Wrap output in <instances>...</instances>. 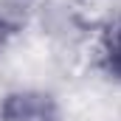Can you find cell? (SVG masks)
Here are the masks:
<instances>
[{
	"instance_id": "6da1fadb",
	"label": "cell",
	"mask_w": 121,
	"mask_h": 121,
	"mask_svg": "<svg viewBox=\"0 0 121 121\" xmlns=\"http://www.w3.org/2000/svg\"><path fill=\"white\" fill-rule=\"evenodd\" d=\"M0 116H3V121H56L59 118L54 99L34 90L6 96Z\"/></svg>"
},
{
	"instance_id": "3957f363",
	"label": "cell",
	"mask_w": 121,
	"mask_h": 121,
	"mask_svg": "<svg viewBox=\"0 0 121 121\" xmlns=\"http://www.w3.org/2000/svg\"><path fill=\"white\" fill-rule=\"evenodd\" d=\"M6 37H9V26L0 20V48H3V42H6Z\"/></svg>"
},
{
	"instance_id": "7a4b0ae2",
	"label": "cell",
	"mask_w": 121,
	"mask_h": 121,
	"mask_svg": "<svg viewBox=\"0 0 121 121\" xmlns=\"http://www.w3.org/2000/svg\"><path fill=\"white\" fill-rule=\"evenodd\" d=\"M101 59L113 76H121V17L113 26H107L101 37Z\"/></svg>"
}]
</instances>
